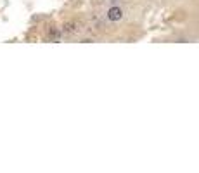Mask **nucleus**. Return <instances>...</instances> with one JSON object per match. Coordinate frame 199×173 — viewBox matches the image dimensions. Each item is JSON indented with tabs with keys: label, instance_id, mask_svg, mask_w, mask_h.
<instances>
[{
	"label": "nucleus",
	"instance_id": "obj_3",
	"mask_svg": "<svg viewBox=\"0 0 199 173\" xmlns=\"http://www.w3.org/2000/svg\"><path fill=\"white\" fill-rule=\"evenodd\" d=\"M59 36H61V35H59L56 30H52V31H50V35H49V38L54 40V42H56V40H59Z\"/></svg>",
	"mask_w": 199,
	"mask_h": 173
},
{
	"label": "nucleus",
	"instance_id": "obj_2",
	"mask_svg": "<svg viewBox=\"0 0 199 173\" xmlns=\"http://www.w3.org/2000/svg\"><path fill=\"white\" fill-rule=\"evenodd\" d=\"M78 30V24H76V23H66V24L62 26V31H64V33H75V31Z\"/></svg>",
	"mask_w": 199,
	"mask_h": 173
},
{
	"label": "nucleus",
	"instance_id": "obj_1",
	"mask_svg": "<svg viewBox=\"0 0 199 173\" xmlns=\"http://www.w3.org/2000/svg\"><path fill=\"white\" fill-rule=\"evenodd\" d=\"M123 17V11H121V7H118V5H114V7H111L109 11H107V19L113 23L119 21Z\"/></svg>",
	"mask_w": 199,
	"mask_h": 173
}]
</instances>
